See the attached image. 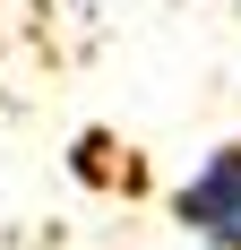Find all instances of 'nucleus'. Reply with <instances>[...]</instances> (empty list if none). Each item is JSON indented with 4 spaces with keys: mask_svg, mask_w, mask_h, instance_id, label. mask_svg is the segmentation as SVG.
<instances>
[{
    "mask_svg": "<svg viewBox=\"0 0 241 250\" xmlns=\"http://www.w3.org/2000/svg\"><path fill=\"white\" fill-rule=\"evenodd\" d=\"M172 225L198 250H241V138L216 147L181 190H172Z\"/></svg>",
    "mask_w": 241,
    "mask_h": 250,
    "instance_id": "obj_1",
    "label": "nucleus"
}]
</instances>
